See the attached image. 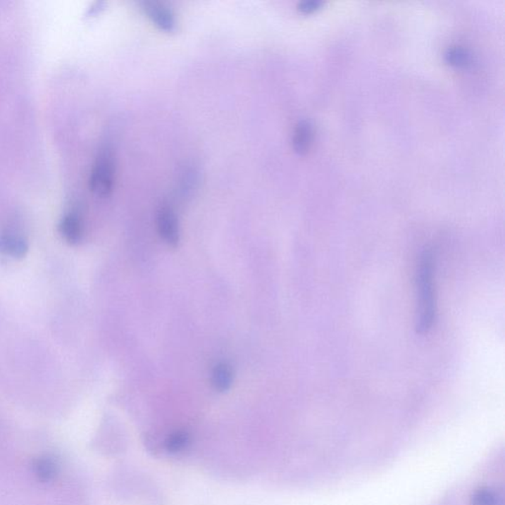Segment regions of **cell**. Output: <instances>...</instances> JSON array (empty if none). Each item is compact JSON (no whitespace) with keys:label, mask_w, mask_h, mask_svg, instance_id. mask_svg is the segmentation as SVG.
Returning a JSON list of instances; mask_svg holds the SVG:
<instances>
[{"label":"cell","mask_w":505,"mask_h":505,"mask_svg":"<svg viewBox=\"0 0 505 505\" xmlns=\"http://www.w3.org/2000/svg\"><path fill=\"white\" fill-rule=\"evenodd\" d=\"M433 255L430 249H425L420 255L416 272L418 290V316L416 332L426 334L435 321L436 303L433 288Z\"/></svg>","instance_id":"1"},{"label":"cell","mask_w":505,"mask_h":505,"mask_svg":"<svg viewBox=\"0 0 505 505\" xmlns=\"http://www.w3.org/2000/svg\"><path fill=\"white\" fill-rule=\"evenodd\" d=\"M115 181V160L112 150L105 147L99 152L90 175V189L101 198L112 193Z\"/></svg>","instance_id":"2"},{"label":"cell","mask_w":505,"mask_h":505,"mask_svg":"<svg viewBox=\"0 0 505 505\" xmlns=\"http://www.w3.org/2000/svg\"><path fill=\"white\" fill-rule=\"evenodd\" d=\"M145 14L160 30L172 33L176 31L177 22L172 9L158 1H145L142 4Z\"/></svg>","instance_id":"3"},{"label":"cell","mask_w":505,"mask_h":505,"mask_svg":"<svg viewBox=\"0 0 505 505\" xmlns=\"http://www.w3.org/2000/svg\"><path fill=\"white\" fill-rule=\"evenodd\" d=\"M157 228L161 238L169 247L176 248L180 242L178 219L171 208L160 209L157 216Z\"/></svg>","instance_id":"4"},{"label":"cell","mask_w":505,"mask_h":505,"mask_svg":"<svg viewBox=\"0 0 505 505\" xmlns=\"http://www.w3.org/2000/svg\"><path fill=\"white\" fill-rule=\"evenodd\" d=\"M28 250V242L21 235L12 232L0 234V253L2 255L12 258H22L25 257Z\"/></svg>","instance_id":"5"},{"label":"cell","mask_w":505,"mask_h":505,"mask_svg":"<svg viewBox=\"0 0 505 505\" xmlns=\"http://www.w3.org/2000/svg\"><path fill=\"white\" fill-rule=\"evenodd\" d=\"M61 237L70 245H77L83 238V223L77 213H68L63 216L58 224Z\"/></svg>","instance_id":"6"},{"label":"cell","mask_w":505,"mask_h":505,"mask_svg":"<svg viewBox=\"0 0 505 505\" xmlns=\"http://www.w3.org/2000/svg\"><path fill=\"white\" fill-rule=\"evenodd\" d=\"M234 373L232 367L227 362H219L214 366L211 374V383L218 392H226L232 386Z\"/></svg>","instance_id":"7"},{"label":"cell","mask_w":505,"mask_h":505,"mask_svg":"<svg viewBox=\"0 0 505 505\" xmlns=\"http://www.w3.org/2000/svg\"><path fill=\"white\" fill-rule=\"evenodd\" d=\"M313 132L311 125L301 122L297 125L293 135V147L299 154H305L312 144Z\"/></svg>","instance_id":"8"},{"label":"cell","mask_w":505,"mask_h":505,"mask_svg":"<svg viewBox=\"0 0 505 505\" xmlns=\"http://www.w3.org/2000/svg\"><path fill=\"white\" fill-rule=\"evenodd\" d=\"M188 443L189 435L183 431H176L167 438L166 448L170 452H180L187 447Z\"/></svg>","instance_id":"9"},{"label":"cell","mask_w":505,"mask_h":505,"mask_svg":"<svg viewBox=\"0 0 505 505\" xmlns=\"http://www.w3.org/2000/svg\"><path fill=\"white\" fill-rule=\"evenodd\" d=\"M499 497L492 490H482L474 497V505H499Z\"/></svg>","instance_id":"10"},{"label":"cell","mask_w":505,"mask_h":505,"mask_svg":"<svg viewBox=\"0 0 505 505\" xmlns=\"http://www.w3.org/2000/svg\"><path fill=\"white\" fill-rule=\"evenodd\" d=\"M37 473L43 480H50L56 474V464L51 460H41L37 465Z\"/></svg>","instance_id":"11"},{"label":"cell","mask_w":505,"mask_h":505,"mask_svg":"<svg viewBox=\"0 0 505 505\" xmlns=\"http://www.w3.org/2000/svg\"><path fill=\"white\" fill-rule=\"evenodd\" d=\"M446 58L451 65L456 66H465L468 61L467 53L461 48L451 49Z\"/></svg>","instance_id":"12"},{"label":"cell","mask_w":505,"mask_h":505,"mask_svg":"<svg viewBox=\"0 0 505 505\" xmlns=\"http://www.w3.org/2000/svg\"><path fill=\"white\" fill-rule=\"evenodd\" d=\"M321 4L322 2L314 1V0H312V1H304L299 4L298 9L303 12V13H311V12L317 11Z\"/></svg>","instance_id":"13"},{"label":"cell","mask_w":505,"mask_h":505,"mask_svg":"<svg viewBox=\"0 0 505 505\" xmlns=\"http://www.w3.org/2000/svg\"><path fill=\"white\" fill-rule=\"evenodd\" d=\"M103 6H104L103 2H95V4H93V6H91L89 8H88V15H92V14L97 13V12H99L101 9L103 8Z\"/></svg>","instance_id":"14"}]
</instances>
